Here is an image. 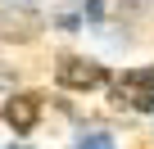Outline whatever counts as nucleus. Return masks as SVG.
I'll return each mask as SVG.
<instances>
[{
    "mask_svg": "<svg viewBox=\"0 0 154 149\" xmlns=\"http://www.w3.org/2000/svg\"><path fill=\"white\" fill-rule=\"evenodd\" d=\"M72 149H113V136L109 131H91V136H82Z\"/></svg>",
    "mask_w": 154,
    "mask_h": 149,
    "instance_id": "4",
    "label": "nucleus"
},
{
    "mask_svg": "<svg viewBox=\"0 0 154 149\" xmlns=\"http://www.w3.org/2000/svg\"><path fill=\"white\" fill-rule=\"evenodd\" d=\"M36 109H41L36 95H14V100L5 104V122H9L14 131H32V127H36Z\"/></svg>",
    "mask_w": 154,
    "mask_h": 149,
    "instance_id": "3",
    "label": "nucleus"
},
{
    "mask_svg": "<svg viewBox=\"0 0 154 149\" xmlns=\"http://www.w3.org/2000/svg\"><path fill=\"white\" fill-rule=\"evenodd\" d=\"M104 9H100V0H86V18H100Z\"/></svg>",
    "mask_w": 154,
    "mask_h": 149,
    "instance_id": "5",
    "label": "nucleus"
},
{
    "mask_svg": "<svg viewBox=\"0 0 154 149\" xmlns=\"http://www.w3.org/2000/svg\"><path fill=\"white\" fill-rule=\"evenodd\" d=\"M109 91H113V104H118V109H136V113L154 109V68L122 72V77L109 82Z\"/></svg>",
    "mask_w": 154,
    "mask_h": 149,
    "instance_id": "1",
    "label": "nucleus"
},
{
    "mask_svg": "<svg viewBox=\"0 0 154 149\" xmlns=\"http://www.w3.org/2000/svg\"><path fill=\"white\" fill-rule=\"evenodd\" d=\"M54 77H59V86H63V91H100V86H109V82H113L109 72H104V63L82 59V54H63Z\"/></svg>",
    "mask_w": 154,
    "mask_h": 149,
    "instance_id": "2",
    "label": "nucleus"
}]
</instances>
